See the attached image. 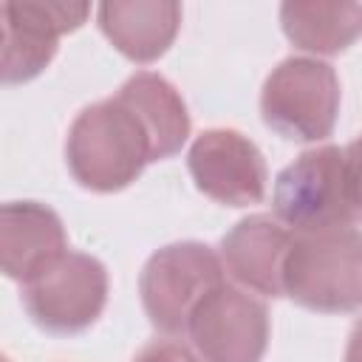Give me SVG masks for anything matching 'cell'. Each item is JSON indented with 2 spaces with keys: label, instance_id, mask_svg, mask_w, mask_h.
<instances>
[{
  "label": "cell",
  "instance_id": "3",
  "mask_svg": "<svg viewBox=\"0 0 362 362\" xmlns=\"http://www.w3.org/2000/svg\"><path fill=\"white\" fill-rule=\"evenodd\" d=\"M339 76L320 57H286L263 82V122L288 141H322L339 116Z\"/></svg>",
  "mask_w": 362,
  "mask_h": 362
},
{
  "label": "cell",
  "instance_id": "16",
  "mask_svg": "<svg viewBox=\"0 0 362 362\" xmlns=\"http://www.w3.org/2000/svg\"><path fill=\"white\" fill-rule=\"evenodd\" d=\"M133 362H201L189 348H184L181 342L173 339H156L150 345H144Z\"/></svg>",
  "mask_w": 362,
  "mask_h": 362
},
{
  "label": "cell",
  "instance_id": "9",
  "mask_svg": "<svg viewBox=\"0 0 362 362\" xmlns=\"http://www.w3.org/2000/svg\"><path fill=\"white\" fill-rule=\"evenodd\" d=\"M187 167L195 187L223 204L249 206L266 195V161L252 139L232 127H209L189 144Z\"/></svg>",
  "mask_w": 362,
  "mask_h": 362
},
{
  "label": "cell",
  "instance_id": "5",
  "mask_svg": "<svg viewBox=\"0 0 362 362\" xmlns=\"http://www.w3.org/2000/svg\"><path fill=\"white\" fill-rule=\"evenodd\" d=\"M274 218L291 232L354 226L345 147L322 144L300 153L277 173L272 189Z\"/></svg>",
  "mask_w": 362,
  "mask_h": 362
},
{
  "label": "cell",
  "instance_id": "8",
  "mask_svg": "<svg viewBox=\"0 0 362 362\" xmlns=\"http://www.w3.org/2000/svg\"><path fill=\"white\" fill-rule=\"evenodd\" d=\"M90 14L88 3L65 0H20L3 3V82L20 85L40 76L57 48L62 34L76 31Z\"/></svg>",
  "mask_w": 362,
  "mask_h": 362
},
{
  "label": "cell",
  "instance_id": "1",
  "mask_svg": "<svg viewBox=\"0 0 362 362\" xmlns=\"http://www.w3.org/2000/svg\"><path fill=\"white\" fill-rule=\"evenodd\" d=\"M150 161H158L156 139L122 93L82 107L68 127V173L90 192H119L130 187Z\"/></svg>",
  "mask_w": 362,
  "mask_h": 362
},
{
  "label": "cell",
  "instance_id": "10",
  "mask_svg": "<svg viewBox=\"0 0 362 362\" xmlns=\"http://www.w3.org/2000/svg\"><path fill=\"white\" fill-rule=\"evenodd\" d=\"M294 232L272 215L238 221L221 240V260L229 277L255 294L283 297V269Z\"/></svg>",
  "mask_w": 362,
  "mask_h": 362
},
{
  "label": "cell",
  "instance_id": "17",
  "mask_svg": "<svg viewBox=\"0 0 362 362\" xmlns=\"http://www.w3.org/2000/svg\"><path fill=\"white\" fill-rule=\"evenodd\" d=\"M345 362H362V320L351 328L348 345H345Z\"/></svg>",
  "mask_w": 362,
  "mask_h": 362
},
{
  "label": "cell",
  "instance_id": "7",
  "mask_svg": "<svg viewBox=\"0 0 362 362\" xmlns=\"http://www.w3.org/2000/svg\"><path fill=\"white\" fill-rule=\"evenodd\" d=\"M187 337L201 362H260L269 345V311L246 288L221 283L192 311Z\"/></svg>",
  "mask_w": 362,
  "mask_h": 362
},
{
  "label": "cell",
  "instance_id": "15",
  "mask_svg": "<svg viewBox=\"0 0 362 362\" xmlns=\"http://www.w3.org/2000/svg\"><path fill=\"white\" fill-rule=\"evenodd\" d=\"M345 170H348V195L354 223H362V133L345 147Z\"/></svg>",
  "mask_w": 362,
  "mask_h": 362
},
{
  "label": "cell",
  "instance_id": "12",
  "mask_svg": "<svg viewBox=\"0 0 362 362\" xmlns=\"http://www.w3.org/2000/svg\"><path fill=\"white\" fill-rule=\"evenodd\" d=\"M96 20L122 57L147 65L173 45L181 28V6L173 0H113L96 8Z\"/></svg>",
  "mask_w": 362,
  "mask_h": 362
},
{
  "label": "cell",
  "instance_id": "14",
  "mask_svg": "<svg viewBox=\"0 0 362 362\" xmlns=\"http://www.w3.org/2000/svg\"><path fill=\"white\" fill-rule=\"evenodd\" d=\"M119 93L124 99H130V105L147 122V127L156 139V147H158V161L175 156L187 144V139H189L187 105H184L181 93L161 74L139 71L119 88Z\"/></svg>",
  "mask_w": 362,
  "mask_h": 362
},
{
  "label": "cell",
  "instance_id": "2",
  "mask_svg": "<svg viewBox=\"0 0 362 362\" xmlns=\"http://www.w3.org/2000/svg\"><path fill=\"white\" fill-rule=\"evenodd\" d=\"M283 297L320 314H348L362 305V229L337 226L294 232Z\"/></svg>",
  "mask_w": 362,
  "mask_h": 362
},
{
  "label": "cell",
  "instance_id": "6",
  "mask_svg": "<svg viewBox=\"0 0 362 362\" xmlns=\"http://www.w3.org/2000/svg\"><path fill=\"white\" fill-rule=\"evenodd\" d=\"M23 308L48 334H79L90 328L107 303V272L85 252H65L20 291Z\"/></svg>",
  "mask_w": 362,
  "mask_h": 362
},
{
  "label": "cell",
  "instance_id": "4",
  "mask_svg": "<svg viewBox=\"0 0 362 362\" xmlns=\"http://www.w3.org/2000/svg\"><path fill=\"white\" fill-rule=\"evenodd\" d=\"M226 283L221 255L198 240L161 246L141 269L139 294L153 328L167 337H184L198 303Z\"/></svg>",
  "mask_w": 362,
  "mask_h": 362
},
{
  "label": "cell",
  "instance_id": "11",
  "mask_svg": "<svg viewBox=\"0 0 362 362\" xmlns=\"http://www.w3.org/2000/svg\"><path fill=\"white\" fill-rule=\"evenodd\" d=\"M68 252V235L59 215L40 201H8L0 209V260L3 274L28 283L59 255Z\"/></svg>",
  "mask_w": 362,
  "mask_h": 362
},
{
  "label": "cell",
  "instance_id": "13",
  "mask_svg": "<svg viewBox=\"0 0 362 362\" xmlns=\"http://www.w3.org/2000/svg\"><path fill=\"white\" fill-rule=\"evenodd\" d=\"M280 25L294 48L314 57H331L362 37V6L288 0L280 6Z\"/></svg>",
  "mask_w": 362,
  "mask_h": 362
}]
</instances>
